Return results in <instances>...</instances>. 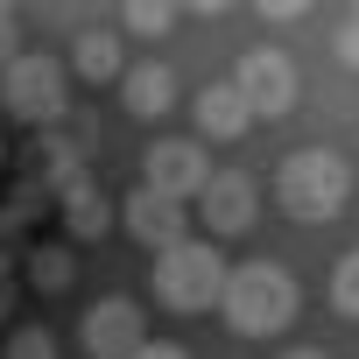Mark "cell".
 <instances>
[{"label":"cell","mask_w":359,"mask_h":359,"mask_svg":"<svg viewBox=\"0 0 359 359\" xmlns=\"http://www.w3.org/2000/svg\"><path fill=\"white\" fill-rule=\"evenodd\" d=\"M219 310H226V324H233L240 338H275V331L296 324L303 289H296V275H289L282 261H247V268H226Z\"/></svg>","instance_id":"obj_1"},{"label":"cell","mask_w":359,"mask_h":359,"mask_svg":"<svg viewBox=\"0 0 359 359\" xmlns=\"http://www.w3.org/2000/svg\"><path fill=\"white\" fill-rule=\"evenodd\" d=\"M352 198V162L331 155V148H296L282 169H275V205L296 219V226H331Z\"/></svg>","instance_id":"obj_2"},{"label":"cell","mask_w":359,"mask_h":359,"mask_svg":"<svg viewBox=\"0 0 359 359\" xmlns=\"http://www.w3.org/2000/svg\"><path fill=\"white\" fill-rule=\"evenodd\" d=\"M155 296H162V310H212L219 296H226V261H219V247L212 240H184V247H169V254H155Z\"/></svg>","instance_id":"obj_3"},{"label":"cell","mask_w":359,"mask_h":359,"mask_svg":"<svg viewBox=\"0 0 359 359\" xmlns=\"http://www.w3.org/2000/svg\"><path fill=\"white\" fill-rule=\"evenodd\" d=\"M0 106H8L15 120H29V127H57V113H64V64L57 57H43V50H22L8 71H0Z\"/></svg>","instance_id":"obj_4"},{"label":"cell","mask_w":359,"mask_h":359,"mask_svg":"<svg viewBox=\"0 0 359 359\" xmlns=\"http://www.w3.org/2000/svg\"><path fill=\"white\" fill-rule=\"evenodd\" d=\"M205 184H212L205 141H155V148L141 155V191H155V198H169V205H198Z\"/></svg>","instance_id":"obj_5"},{"label":"cell","mask_w":359,"mask_h":359,"mask_svg":"<svg viewBox=\"0 0 359 359\" xmlns=\"http://www.w3.org/2000/svg\"><path fill=\"white\" fill-rule=\"evenodd\" d=\"M233 92L247 99V113L254 120H282L289 106H296V64L282 57V50H247L240 57V71H233Z\"/></svg>","instance_id":"obj_6"},{"label":"cell","mask_w":359,"mask_h":359,"mask_svg":"<svg viewBox=\"0 0 359 359\" xmlns=\"http://www.w3.org/2000/svg\"><path fill=\"white\" fill-rule=\"evenodd\" d=\"M78 345H85V359H134V352L148 345V317H141V303H134V296H106V303H92L85 324H78Z\"/></svg>","instance_id":"obj_7"},{"label":"cell","mask_w":359,"mask_h":359,"mask_svg":"<svg viewBox=\"0 0 359 359\" xmlns=\"http://www.w3.org/2000/svg\"><path fill=\"white\" fill-rule=\"evenodd\" d=\"M198 219L212 226V247L233 240V233H247V226H254V176L212 169V184H205V198H198Z\"/></svg>","instance_id":"obj_8"},{"label":"cell","mask_w":359,"mask_h":359,"mask_svg":"<svg viewBox=\"0 0 359 359\" xmlns=\"http://www.w3.org/2000/svg\"><path fill=\"white\" fill-rule=\"evenodd\" d=\"M120 219H127V233H134L141 247H155V254H169V247L191 240V212L169 205V198H155V191H134V198L120 205Z\"/></svg>","instance_id":"obj_9"},{"label":"cell","mask_w":359,"mask_h":359,"mask_svg":"<svg viewBox=\"0 0 359 359\" xmlns=\"http://www.w3.org/2000/svg\"><path fill=\"white\" fill-rule=\"evenodd\" d=\"M85 176H92V169H85V155H78L71 134H57V127L36 134V176H29V184H36L43 198H64L71 184H85Z\"/></svg>","instance_id":"obj_10"},{"label":"cell","mask_w":359,"mask_h":359,"mask_svg":"<svg viewBox=\"0 0 359 359\" xmlns=\"http://www.w3.org/2000/svg\"><path fill=\"white\" fill-rule=\"evenodd\" d=\"M120 106L134 113V120H162L169 106H176V78H169V64H127V78H120Z\"/></svg>","instance_id":"obj_11"},{"label":"cell","mask_w":359,"mask_h":359,"mask_svg":"<svg viewBox=\"0 0 359 359\" xmlns=\"http://www.w3.org/2000/svg\"><path fill=\"white\" fill-rule=\"evenodd\" d=\"M191 113H198V134H205V141H240V134L254 127V113H247V99L233 92V78H226V85H205Z\"/></svg>","instance_id":"obj_12"},{"label":"cell","mask_w":359,"mask_h":359,"mask_svg":"<svg viewBox=\"0 0 359 359\" xmlns=\"http://www.w3.org/2000/svg\"><path fill=\"white\" fill-rule=\"evenodd\" d=\"M57 212H64L71 240H99V233L113 226V198L99 191V176H85V184H71V191L57 198Z\"/></svg>","instance_id":"obj_13"},{"label":"cell","mask_w":359,"mask_h":359,"mask_svg":"<svg viewBox=\"0 0 359 359\" xmlns=\"http://www.w3.org/2000/svg\"><path fill=\"white\" fill-rule=\"evenodd\" d=\"M71 64H78V78H92V85H113V78H127V57H120V36H113V29H78V43H71Z\"/></svg>","instance_id":"obj_14"},{"label":"cell","mask_w":359,"mask_h":359,"mask_svg":"<svg viewBox=\"0 0 359 359\" xmlns=\"http://www.w3.org/2000/svg\"><path fill=\"white\" fill-rule=\"evenodd\" d=\"M22 268H29V282L43 289V296H64L71 289V247H22Z\"/></svg>","instance_id":"obj_15"},{"label":"cell","mask_w":359,"mask_h":359,"mask_svg":"<svg viewBox=\"0 0 359 359\" xmlns=\"http://www.w3.org/2000/svg\"><path fill=\"white\" fill-rule=\"evenodd\" d=\"M176 29V8H162V0H127L120 8V36H134V43H162Z\"/></svg>","instance_id":"obj_16"},{"label":"cell","mask_w":359,"mask_h":359,"mask_svg":"<svg viewBox=\"0 0 359 359\" xmlns=\"http://www.w3.org/2000/svg\"><path fill=\"white\" fill-rule=\"evenodd\" d=\"M331 303H338L345 317H359V247H352V254L331 268Z\"/></svg>","instance_id":"obj_17"},{"label":"cell","mask_w":359,"mask_h":359,"mask_svg":"<svg viewBox=\"0 0 359 359\" xmlns=\"http://www.w3.org/2000/svg\"><path fill=\"white\" fill-rule=\"evenodd\" d=\"M8 359H57V338H50L43 324H22V331L8 338Z\"/></svg>","instance_id":"obj_18"},{"label":"cell","mask_w":359,"mask_h":359,"mask_svg":"<svg viewBox=\"0 0 359 359\" xmlns=\"http://www.w3.org/2000/svg\"><path fill=\"white\" fill-rule=\"evenodd\" d=\"M331 50H338V64H345V71H359V8H352V15L338 22V36H331Z\"/></svg>","instance_id":"obj_19"},{"label":"cell","mask_w":359,"mask_h":359,"mask_svg":"<svg viewBox=\"0 0 359 359\" xmlns=\"http://www.w3.org/2000/svg\"><path fill=\"white\" fill-rule=\"evenodd\" d=\"M22 50H15V8H0V71H8Z\"/></svg>","instance_id":"obj_20"},{"label":"cell","mask_w":359,"mask_h":359,"mask_svg":"<svg viewBox=\"0 0 359 359\" xmlns=\"http://www.w3.org/2000/svg\"><path fill=\"white\" fill-rule=\"evenodd\" d=\"M310 8H296V0H275V8H261V22H275V29H289V22H303Z\"/></svg>","instance_id":"obj_21"},{"label":"cell","mask_w":359,"mask_h":359,"mask_svg":"<svg viewBox=\"0 0 359 359\" xmlns=\"http://www.w3.org/2000/svg\"><path fill=\"white\" fill-rule=\"evenodd\" d=\"M134 359H191V352H184V345H162V338H148Z\"/></svg>","instance_id":"obj_22"},{"label":"cell","mask_w":359,"mask_h":359,"mask_svg":"<svg viewBox=\"0 0 359 359\" xmlns=\"http://www.w3.org/2000/svg\"><path fill=\"white\" fill-rule=\"evenodd\" d=\"M282 359H331V352H317V345H289Z\"/></svg>","instance_id":"obj_23"},{"label":"cell","mask_w":359,"mask_h":359,"mask_svg":"<svg viewBox=\"0 0 359 359\" xmlns=\"http://www.w3.org/2000/svg\"><path fill=\"white\" fill-rule=\"evenodd\" d=\"M8 310H15V282H8V275H0V317H8Z\"/></svg>","instance_id":"obj_24"},{"label":"cell","mask_w":359,"mask_h":359,"mask_svg":"<svg viewBox=\"0 0 359 359\" xmlns=\"http://www.w3.org/2000/svg\"><path fill=\"white\" fill-rule=\"evenodd\" d=\"M0 169H8V141H0Z\"/></svg>","instance_id":"obj_25"}]
</instances>
